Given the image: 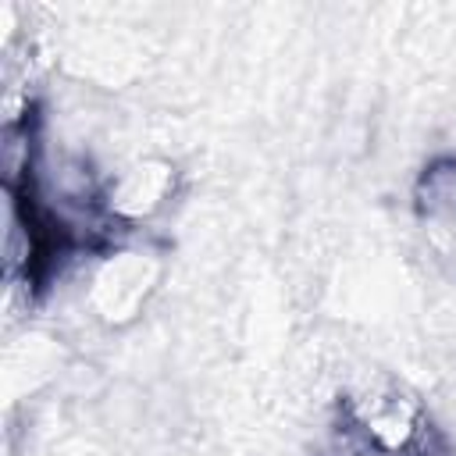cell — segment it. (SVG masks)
<instances>
[{
	"instance_id": "cell-1",
	"label": "cell",
	"mask_w": 456,
	"mask_h": 456,
	"mask_svg": "<svg viewBox=\"0 0 456 456\" xmlns=\"http://www.w3.org/2000/svg\"><path fill=\"white\" fill-rule=\"evenodd\" d=\"M153 264L146 253H114L93 278V306L107 321L132 317L153 289Z\"/></svg>"
},
{
	"instance_id": "cell-2",
	"label": "cell",
	"mask_w": 456,
	"mask_h": 456,
	"mask_svg": "<svg viewBox=\"0 0 456 456\" xmlns=\"http://www.w3.org/2000/svg\"><path fill=\"white\" fill-rule=\"evenodd\" d=\"M171 185H175V175L167 164H132L128 171H121L110 189H107V203L118 217H128V221H139V217H150L153 210L164 207V200L171 196Z\"/></svg>"
}]
</instances>
